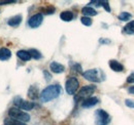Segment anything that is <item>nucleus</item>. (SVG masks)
<instances>
[{
  "instance_id": "nucleus-31",
  "label": "nucleus",
  "mask_w": 134,
  "mask_h": 125,
  "mask_svg": "<svg viewBox=\"0 0 134 125\" xmlns=\"http://www.w3.org/2000/svg\"><path fill=\"white\" fill-rule=\"evenodd\" d=\"M129 92H130V93H134V86H131V87L129 88Z\"/></svg>"
},
{
  "instance_id": "nucleus-8",
  "label": "nucleus",
  "mask_w": 134,
  "mask_h": 125,
  "mask_svg": "<svg viewBox=\"0 0 134 125\" xmlns=\"http://www.w3.org/2000/svg\"><path fill=\"white\" fill-rule=\"evenodd\" d=\"M42 20H43V16H42L41 14H36V15H34V16H32L29 18L28 25L31 28H37V27H39L41 25Z\"/></svg>"
},
{
  "instance_id": "nucleus-18",
  "label": "nucleus",
  "mask_w": 134,
  "mask_h": 125,
  "mask_svg": "<svg viewBox=\"0 0 134 125\" xmlns=\"http://www.w3.org/2000/svg\"><path fill=\"white\" fill-rule=\"evenodd\" d=\"M124 33H126V34H134V21L129 22L124 27Z\"/></svg>"
},
{
  "instance_id": "nucleus-2",
  "label": "nucleus",
  "mask_w": 134,
  "mask_h": 125,
  "mask_svg": "<svg viewBox=\"0 0 134 125\" xmlns=\"http://www.w3.org/2000/svg\"><path fill=\"white\" fill-rule=\"evenodd\" d=\"M8 116L13 119H16L18 121H21L23 123L25 122H28L30 120V115L21 111V109H18V108H10L8 111Z\"/></svg>"
},
{
  "instance_id": "nucleus-11",
  "label": "nucleus",
  "mask_w": 134,
  "mask_h": 125,
  "mask_svg": "<svg viewBox=\"0 0 134 125\" xmlns=\"http://www.w3.org/2000/svg\"><path fill=\"white\" fill-rule=\"evenodd\" d=\"M109 67H110V69H111L113 71H115V72H122V71H124L123 65L120 64L118 61H115V60L109 61Z\"/></svg>"
},
{
  "instance_id": "nucleus-23",
  "label": "nucleus",
  "mask_w": 134,
  "mask_h": 125,
  "mask_svg": "<svg viewBox=\"0 0 134 125\" xmlns=\"http://www.w3.org/2000/svg\"><path fill=\"white\" fill-rule=\"evenodd\" d=\"M41 10H42V11H43V14H46V15H52V14H54V12H55V8H54L53 6L44 7V8H42Z\"/></svg>"
},
{
  "instance_id": "nucleus-24",
  "label": "nucleus",
  "mask_w": 134,
  "mask_h": 125,
  "mask_svg": "<svg viewBox=\"0 0 134 125\" xmlns=\"http://www.w3.org/2000/svg\"><path fill=\"white\" fill-rule=\"evenodd\" d=\"M125 105L129 108H133L134 109V101L133 99H126L125 101Z\"/></svg>"
},
{
  "instance_id": "nucleus-29",
  "label": "nucleus",
  "mask_w": 134,
  "mask_h": 125,
  "mask_svg": "<svg viewBox=\"0 0 134 125\" xmlns=\"http://www.w3.org/2000/svg\"><path fill=\"white\" fill-rule=\"evenodd\" d=\"M100 43H110V40H107V39H100Z\"/></svg>"
},
{
  "instance_id": "nucleus-12",
  "label": "nucleus",
  "mask_w": 134,
  "mask_h": 125,
  "mask_svg": "<svg viewBox=\"0 0 134 125\" xmlns=\"http://www.w3.org/2000/svg\"><path fill=\"white\" fill-rule=\"evenodd\" d=\"M22 22V16L21 15H17V16H13L8 20V25L10 27H18Z\"/></svg>"
},
{
  "instance_id": "nucleus-21",
  "label": "nucleus",
  "mask_w": 134,
  "mask_h": 125,
  "mask_svg": "<svg viewBox=\"0 0 134 125\" xmlns=\"http://www.w3.org/2000/svg\"><path fill=\"white\" fill-rule=\"evenodd\" d=\"M81 22H82L83 25L87 26V27H89V26L92 25V20H91L90 17H88V16H83V17L81 18Z\"/></svg>"
},
{
  "instance_id": "nucleus-27",
  "label": "nucleus",
  "mask_w": 134,
  "mask_h": 125,
  "mask_svg": "<svg viewBox=\"0 0 134 125\" xmlns=\"http://www.w3.org/2000/svg\"><path fill=\"white\" fill-rule=\"evenodd\" d=\"M127 82H128V83H134V73H132L131 75H129V76H128V78H127Z\"/></svg>"
},
{
  "instance_id": "nucleus-10",
  "label": "nucleus",
  "mask_w": 134,
  "mask_h": 125,
  "mask_svg": "<svg viewBox=\"0 0 134 125\" xmlns=\"http://www.w3.org/2000/svg\"><path fill=\"white\" fill-rule=\"evenodd\" d=\"M96 104H98V98L94 97V96H91V97L85 99L84 102L82 103V107L83 108H90V107L95 106Z\"/></svg>"
},
{
  "instance_id": "nucleus-1",
  "label": "nucleus",
  "mask_w": 134,
  "mask_h": 125,
  "mask_svg": "<svg viewBox=\"0 0 134 125\" xmlns=\"http://www.w3.org/2000/svg\"><path fill=\"white\" fill-rule=\"evenodd\" d=\"M60 93H61V86L60 85H58V84L50 85L42 90V92L40 93V98L43 103H47V102H50L52 99L58 97Z\"/></svg>"
},
{
  "instance_id": "nucleus-19",
  "label": "nucleus",
  "mask_w": 134,
  "mask_h": 125,
  "mask_svg": "<svg viewBox=\"0 0 134 125\" xmlns=\"http://www.w3.org/2000/svg\"><path fill=\"white\" fill-rule=\"evenodd\" d=\"M4 125H26L25 123L21 122V121H18L16 119H13V118H6L4 120Z\"/></svg>"
},
{
  "instance_id": "nucleus-22",
  "label": "nucleus",
  "mask_w": 134,
  "mask_h": 125,
  "mask_svg": "<svg viewBox=\"0 0 134 125\" xmlns=\"http://www.w3.org/2000/svg\"><path fill=\"white\" fill-rule=\"evenodd\" d=\"M130 17H131V15L129 12L124 11V12H121V15L119 16V20L120 21H128Z\"/></svg>"
},
{
  "instance_id": "nucleus-30",
  "label": "nucleus",
  "mask_w": 134,
  "mask_h": 125,
  "mask_svg": "<svg viewBox=\"0 0 134 125\" xmlns=\"http://www.w3.org/2000/svg\"><path fill=\"white\" fill-rule=\"evenodd\" d=\"M44 75H46V77H48V78H47V80H48V81H50V80H51V76H50V74H49L48 72H44Z\"/></svg>"
},
{
  "instance_id": "nucleus-9",
  "label": "nucleus",
  "mask_w": 134,
  "mask_h": 125,
  "mask_svg": "<svg viewBox=\"0 0 134 125\" xmlns=\"http://www.w3.org/2000/svg\"><path fill=\"white\" fill-rule=\"evenodd\" d=\"M50 69L52 70V72L59 74V73H62V72H64V70H65V67H64L63 65L59 64V63L53 62V63H51Z\"/></svg>"
},
{
  "instance_id": "nucleus-5",
  "label": "nucleus",
  "mask_w": 134,
  "mask_h": 125,
  "mask_svg": "<svg viewBox=\"0 0 134 125\" xmlns=\"http://www.w3.org/2000/svg\"><path fill=\"white\" fill-rule=\"evenodd\" d=\"M79 80L75 78V77H70L68 78V80L66 81V84H65V89H66V92L68 94H74L75 91L77 90L79 88Z\"/></svg>"
},
{
  "instance_id": "nucleus-3",
  "label": "nucleus",
  "mask_w": 134,
  "mask_h": 125,
  "mask_svg": "<svg viewBox=\"0 0 134 125\" xmlns=\"http://www.w3.org/2000/svg\"><path fill=\"white\" fill-rule=\"evenodd\" d=\"M95 90H96V86H94V85H86L84 87H82L74 97L75 102H79V101L84 102L85 99L91 97V94H93Z\"/></svg>"
},
{
  "instance_id": "nucleus-14",
  "label": "nucleus",
  "mask_w": 134,
  "mask_h": 125,
  "mask_svg": "<svg viewBox=\"0 0 134 125\" xmlns=\"http://www.w3.org/2000/svg\"><path fill=\"white\" fill-rule=\"evenodd\" d=\"M82 14L84 15V16H88V17L97 15L96 10H95L94 8L90 7V6H85V7H83V8H82Z\"/></svg>"
},
{
  "instance_id": "nucleus-17",
  "label": "nucleus",
  "mask_w": 134,
  "mask_h": 125,
  "mask_svg": "<svg viewBox=\"0 0 134 125\" xmlns=\"http://www.w3.org/2000/svg\"><path fill=\"white\" fill-rule=\"evenodd\" d=\"M28 96L31 99H36L38 97V89L35 86H30L29 90H28Z\"/></svg>"
},
{
  "instance_id": "nucleus-26",
  "label": "nucleus",
  "mask_w": 134,
  "mask_h": 125,
  "mask_svg": "<svg viewBox=\"0 0 134 125\" xmlns=\"http://www.w3.org/2000/svg\"><path fill=\"white\" fill-rule=\"evenodd\" d=\"M73 69H74L76 72H79V73H82V67H81L79 64H75V65L73 66Z\"/></svg>"
},
{
  "instance_id": "nucleus-16",
  "label": "nucleus",
  "mask_w": 134,
  "mask_h": 125,
  "mask_svg": "<svg viewBox=\"0 0 134 125\" xmlns=\"http://www.w3.org/2000/svg\"><path fill=\"white\" fill-rule=\"evenodd\" d=\"M60 17H61V20L64 21V22H70V21H72V18H73V14H72L71 11L66 10V11L61 12Z\"/></svg>"
},
{
  "instance_id": "nucleus-6",
  "label": "nucleus",
  "mask_w": 134,
  "mask_h": 125,
  "mask_svg": "<svg viewBox=\"0 0 134 125\" xmlns=\"http://www.w3.org/2000/svg\"><path fill=\"white\" fill-rule=\"evenodd\" d=\"M83 76L85 79L92 81V82H100V72L97 69H91L86 71L85 73H83Z\"/></svg>"
},
{
  "instance_id": "nucleus-7",
  "label": "nucleus",
  "mask_w": 134,
  "mask_h": 125,
  "mask_svg": "<svg viewBox=\"0 0 134 125\" xmlns=\"http://www.w3.org/2000/svg\"><path fill=\"white\" fill-rule=\"evenodd\" d=\"M14 104H15V106L17 107L18 109L26 110V111H30V110H32L34 108L33 103L24 101L23 98H21V97H19V96L14 99Z\"/></svg>"
},
{
  "instance_id": "nucleus-20",
  "label": "nucleus",
  "mask_w": 134,
  "mask_h": 125,
  "mask_svg": "<svg viewBox=\"0 0 134 125\" xmlns=\"http://www.w3.org/2000/svg\"><path fill=\"white\" fill-rule=\"evenodd\" d=\"M29 51V53H30V55H31V58H33L35 60H39V59H41L42 58V55H41V53L38 51V50H36V49H29L28 50Z\"/></svg>"
},
{
  "instance_id": "nucleus-15",
  "label": "nucleus",
  "mask_w": 134,
  "mask_h": 125,
  "mask_svg": "<svg viewBox=\"0 0 134 125\" xmlns=\"http://www.w3.org/2000/svg\"><path fill=\"white\" fill-rule=\"evenodd\" d=\"M18 58H20L22 61H29L31 59V55L29 53V51H26V50H19L17 52Z\"/></svg>"
},
{
  "instance_id": "nucleus-25",
  "label": "nucleus",
  "mask_w": 134,
  "mask_h": 125,
  "mask_svg": "<svg viewBox=\"0 0 134 125\" xmlns=\"http://www.w3.org/2000/svg\"><path fill=\"white\" fill-rule=\"evenodd\" d=\"M102 6L105 8V10L106 11H110V8H109V5H108V2L107 1H102Z\"/></svg>"
},
{
  "instance_id": "nucleus-28",
  "label": "nucleus",
  "mask_w": 134,
  "mask_h": 125,
  "mask_svg": "<svg viewBox=\"0 0 134 125\" xmlns=\"http://www.w3.org/2000/svg\"><path fill=\"white\" fill-rule=\"evenodd\" d=\"M14 2H15V1H5V0L2 1V0H0V5H1V4H6V3H14Z\"/></svg>"
},
{
  "instance_id": "nucleus-13",
  "label": "nucleus",
  "mask_w": 134,
  "mask_h": 125,
  "mask_svg": "<svg viewBox=\"0 0 134 125\" xmlns=\"http://www.w3.org/2000/svg\"><path fill=\"white\" fill-rule=\"evenodd\" d=\"M10 57H12V52L9 49L4 48V47L0 49V60L1 61H7V60H9Z\"/></svg>"
},
{
  "instance_id": "nucleus-4",
  "label": "nucleus",
  "mask_w": 134,
  "mask_h": 125,
  "mask_svg": "<svg viewBox=\"0 0 134 125\" xmlns=\"http://www.w3.org/2000/svg\"><path fill=\"white\" fill-rule=\"evenodd\" d=\"M95 115H96V125H107L110 122L109 115L103 110H97Z\"/></svg>"
}]
</instances>
